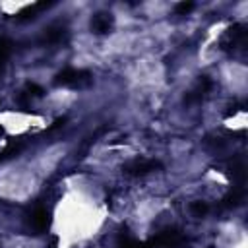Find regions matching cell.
I'll list each match as a JSON object with an SVG mask.
<instances>
[{
	"label": "cell",
	"instance_id": "6da1fadb",
	"mask_svg": "<svg viewBox=\"0 0 248 248\" xmlns=\"http://www.w3.org/2000/svg\"><path fill=\"white\" fill-rule=\"evenodd\" d=\"M91 79L93 78L87 70H78V68H64L54 76V83L64 87H87Z\"/></svg>",
	"mask_w": 248,
	"mask_h": 248
},
{
	"label": "cell",
	"instance_id": "7a4b0ae2",
	"mask_svg": "<svg viewBox=\"0 0 248 248\" xmlns=\"http://www.w3.org/2000/svg\"><path fill=\"white\" fill-rule=\"evenodd\" d=\"M246 46V27L240 23H234L232 27L227 29L225 37L221 39V48L223 50H236Z\"/></svg>",
	"mask_w": 248,
	"mask_h": 248
},
{
	"label": "cell",
	"instance_id": "3957f363",
	"mask_svg": "<svg viewBox=\"0 0 248 248\" xmlns=\"http://www.w3.org/2000/svg\"><path fill=\"white\" fill-rule=\"evenodd\" d=\"M186 238L182 236V232H178L176 229H165L161 232H157L149 242L147 246L149 248H172V246H178L182 244Z\"/></svg>",
	"mask_w": 248,
	"mask_h": 248
},
{
	"label": "cell",
	"instance_id": "277c9868",
	"mask_svg": "<svg viewBox=\"0 0 248 248\" xmlns=\"http://www.w3.org/2000/svg\"><path fill=\"white\" fill-rule=\"evenodd\" d=\"M155 169H161L159 161H155V159H140V157L124 163V167H122V170L126 174H130V176H143V174H147V172H151Z\"/></svg>",
	"mask_w": 248,
	"mask_h": 248
},
{
	"label": "cell",
	"instance_id": "5b68a950",
	"mask_svg": "<svg viewBox=\"0 0 248 248\" xmlns=\"http://www.w3.org/2000/svg\"><path fill=\"white\" fill-rule=\"evenodd\" d=\"M112 29V16L107 12H97L91 17V31L97 35H105Z\"/></svg>",
	"mask_w": 248,
	"mask_h": 248
},
{
	"label": "cell",
	"instance_id": "8992f818",
	"mask_svg": "<svg viewBox=\"0 0 248 248\" xmlns=\"http://www.w3.org/2000/svg\"><path fill=\"white\" fill-rule=\"evenodd\" d=\"M211 79L207 78V76H202L200 78V83H198V89H194V91H190V93H186V97H184V103L186 105H192V103H198V101H202L203 97H205V93L211 89Z\"/></svg>",
	"mask_w": 248,
	"mask_h": 248
},
{
	"label": "cell",
	"instance_id": "52a82bcc",
	"mask_svg": "<svg viewBox=\"0 0 248 248\" xmlns=\"http://www.w3.org/2000/svg\"><path fill=\"white\" fill-rule=\"evenodd\" d=\"M29 223H31V229L35 232H43L48 227V211L43 205H37L33 209V213L29 215Z\"/></svg>",
	"mask_w": 248,
	"mask_h": 248
},
{
	"label": "cell",
	"instance_id": "ba28073f",
	"mask_svg": "<svg viewBox=\"0 0 248 248\" xmlns=\"http://www.w3.org/2000/svg\"><path fill=\"white\" fill-rule=\"evenodd\" d=\"M231 176L234 180V186H244L246 184V165H244V157H236L231 161Z\"/></svg>",
	"mask_w": 248,
	"mask_h": 248
},
{
	"label": "cell",
	"instance_id": "9c48e42d",
	"mask_svg": "<svg viewBox=\"0 0 248 248\" xmlns=\"http://www.w3.org/2000/svg\"><path fill=\"white\" fill-rule=\"evenodd\" d=\"M52 6V2H37V4H31V6H25L17 16H16V19L17 21H27V19H33V17H37V14L39 12H43V10H46V8H50Z\"/></svg>",
	"mask_w": 248,
	"mask_h": 248
},
{
	"label": "cell",
	"instance_id": "30bf717a",
	"mask_svg": "<svg viewBox=\"0 0 248 248\" xmlns=\"http://www.w3.org/2000/svg\"><path fill=\"white\" fill-rule=\"evenodd\" d=\"M64 35H66V29L62 25H50V27L45 29L41 41L46 43V45H56V43H60L64 39Z\"/></svg>",
	"mask_w": 248,
	"mask_h": 248
},
{
	"label": "cell",
	"instance_id": "8fae6325",
	"mask_svg": "<svg viewBox=\"0 0 248 248\" xmlns=\"http://www.w3.org/2000/svg\"><path fill=\"white\" fill-rule=\"evenodd\" d=\"M244 194H246V188L244 186H232V190L223 198V207H236L240 205V202L244 200Z\"/></svg>",
	"mask_w": 248,
	"mask_h": 248
},
{
	"label": "cell",
	"instance_id": "7c38bea8",
	"mask_svg": "<svg viewBox=\"0 0 248 248\" xmlns=\"http://www.w3.org/2000/svg\"><path fill=\"white\" fill-rule=\"evenodd\" d=\"M12 52H14V41L8 37H0V74L6 66V62L10 60Z\"/></svg>",
	"mask_w": 248,
	"mask_h": 248
},
{
	"label": "cell",
	"instance_id": "4fadbf2b",
	"mask_svg": "<svg viewBox=\"0 0 248 248\" xmlns=\"http://www.w3.org/2000/svg\"><path fill=\"white\" fill-rule=\"evenodd\" d=\"M21 147H23V141H21V140H17V141H10V143L6 145V149L0 151V163L6 161V159H12L14 155H17V153L21 151Z\"/></svg>",
	"mask_w": 248,
	"mask_h": 248
},
{
	"label": "cell",
	"instance_id": "5bb4252c",
	"mask_svg": "<svg viewBox=\"0 0 248 248\" xmlns=\"http://www.w3.org/2000/svg\"><path fill=\"white\" fill-rule=\"evenodd\" d=\"M118 248H149V246H147V242H140V240H136L128 234H120Z\"/></svg>",
	"mask_w": 248,
	"mask_h": 248
},
{
	"label": "cell",
	"instance_id": "9a60e30c",
	"mask_svg": "<svg viewBox=\"0 0 248 248\" xmlns=\"http://www.w3.org/2000/svg\"><path fill=\"white\" fill-rule=\"evenodd\" d=\"M207 203L205 202H192L190 203V211H192V215H196V217H203L205 213H207Z\"/></svg>",
	"mask_w": 248,
	"mask_h": 248
},
{
	"label": "cell",
	"instance_id": "2e32d148",
	"mask_svg": "<svg viewBox=\"0 0 248 248\" xmlns=\"http://www.w3.org/2000/svg\"><path fill=\"white\" fill-rule=\"evenodd\" d=\"M23 93L31 99V97H41L45 91H43V87H41V85H37V83H27V85H25V89H23Z\"/></svg>",
	"mask_w": 248,
	"mask_h": 248
},
{
	"label": "cell",
	"instance_id": "e0dca14e",
	"mask_svg": "<svg viewBox=\"0 0 248 248\" xmlns=\"http://www.w3.org/2000/svg\"><path fill=\"white\" fill-rule=\"evenodd\" d=\"M192 8H194L192 2H180V4L174 6V12H176V14H188Z\"/></svg>",
	"mask_w": 248,
	"mask_h": 248
},
{
	"label": "cell",
	"instance_id": "ac0fdd59",
	"mask_svg": "<svg viewBox=\"0 0 248 248\" xmlns=\"http://www.w3.org/2000/svg\"><path fill=\"white\" fill-rule=\"evenodd\" d=\"M0 136H4V128L2 126H0Z\"/></svg>",
	"mask_w": 248,
	"mask_h": 248
}]
</instances>
